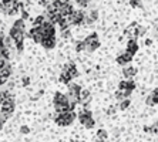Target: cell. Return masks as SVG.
I'll return each instance as SVG.
<instances>
[{
  "label": "cell",
  "instance_id": "obj_1",
  "mask_svg": "<svg viewBox=\"0 0 158 142\" xmlns=\"http://www.w3.org/2000/svg\"><path fill=\"white\" fill-rule=\"evenodd\" d=\"M26 22L23 18H17L10 27V31H9V37L11 39L13 44H15V48L19 54L23 53V48H24V39H26Z\"/></svg>",
  "mask_w": 158,
  "mask_h": 142
},
{
  "label": "cell",
  "instance_id": "obj_2",
  "mask_svg": "<svg viewBox=\"0 0 158 142\" xmlns=\"http://www.w3.org/2000/svg\"><path fill=\"white\" fill-rule=\"evenodd\" d=\"M77 77H80V71H78L77 66L74 61H67L64 66L61 67V71L59 74V83L61 84H69L74 81Z\"/></svg>",
  "mask_w": 158,
  "mask_h": 142
},
{
  "label": "cell",
  "instance_id": "obj_3",
  "mask_svg": "<svg viewBox=\"0 0 158 142\" xmlns=\"http://www.w3.org/2000/svg\"><path fill=\"white\" fill-rule=\"evenodd\" d=\"M53 105H54L56 112H67V111H74L77 104L71 102L64 92L57 91L53 97Z\"/></svg>",
  "mask_w": 158,
  "mask_h": 142
},
{
  "label": "cell",
  "instance_id": "obj_4",
  "mask_svg": "<svg viewBox=\"0 0 158 142\" xmlns=\"http://www.w3.org/2000/svg\"><path fill=\"white\" fill-rule=\"evenodd\" d=\"M77 118L85 129H91L96 127V121L93 118V111L90 108H81L77 114Z\"/></svg>",
  "mask_w": 158,
  "mask_h": 142
},
{
  "label": "cell",
  "instance_id": "obj_5",
  "mask_svg": "<svg viewBox=\"0 0 158 142\" xmlns=\"http://www.w3.org/2000/svg\"><path fill=\"white\" fill-rule=\"evenodd\" d=\"M77 118V114L74 111H67V112H56L54 122L59 127H69L74 122V120Z\"/></svg>",
  "mask_w": 158,
  "mask_h": 142
},
{
  "label": "cell",
  "instance_id": "obj_6",
  "mask_svg": "<svg viewBox=\"0 0 158 142\" xmlns=\"http://www.w3.org/2000/svg\"><path fill=\"white\" fill-rule=\"evenodd\" d=\"M84 51L85 53H94L96 50H98L100 46H101V41H100L98 34L94 31V33L88 34L84 40Z\"/></svg>",
  "mask_w": 158,
  "mask_h": 142
},
{
  "label": "cell",
  "instance_id": "obj_7",
  "mask_svg": "<svg viewBox=\"0 0 158 142\" xmlns=\"http://www.w3.org/2000/svg\"><path fill=\"white\" fill-rule=\"evenodd\" d=\"M84 17H85V11L83 9H74L66 18L70 26H83L84 24Z\"/></svg>",
  "mask_w": 158,
  "mask_h": 142
},
{
  "label": "cell",
  "instance_id": "obj_8",
  "mask_svg": "<svg viewBox=\"0 0 158 142\" xmlns=\"http://www.w3.org/2000/svg\"><path fill=\"white\" fill-rule=\"evenodd\" d=\"M81 84L78 83H74V81H71V83L67 84V97H69V99H70L71 102H74V104H77L78 101V95H80L81 92Z\"/></svg>",
  "mask_w": 158,
  "mask_h": 142
},
{
  "label": "cell",
  "instance_id": "obj_9",
  "mask_svg": "<svg viewBox=\"0 0 158 142\" xmlns=\"http://www.w3.org/2000/svg\"><path fill=\"white\" fill-rule=\"evenodd\" d=\"M16 109V102H15V98H10V99H6V101H3L2 104H0V114L3 115L6 120H9V118L13 115V112H15Z\"/></svg>",
  "mask_w": 158,
  "mask_h": 142
},
{
  "label": "cell",
  "instance_id": "obj_10",
  "mask_svg": "<svg viewBox=\"0 0 158 142\" xmlns=\"http://www.w3.org/2000/svg\"><path fill=\"white\" fill-rule=\"evenodd\" d=\"M137 88V84L134 80H121L118 83V90L124 94L125 98H130V95L132 94V91Z\"/></svg>",
  "mask_w": 158,
  "mask_h": 142
},
{
  "label": "cell",
  "instance_id": "obj_11",
  "mask_svg": "<svg viewBox=\"0 0 158 142\" xmlns=\"http://www.w3.org/2000/svg\"><path fill=\"white\" fill-rule=\"evenodd\" d=\"M93 101V94L90 90H85L83 88L78 95V101H77V105H80L81 108H90V104Z\"/></svg>",
  "mask_w": 158,
  "mask_h": 142
},
{
  "label": "cell",
  "instance_id": "obj_12",
  "mask_svg": "<svg viewBox=\"0 0 158 142\" xmlns=\"http://www.w3.org/2000/svg\"><path fill=\"white\" fill-rule=\"evenodd\" d=\"M132 60H134V55H131L125 50L121 51V53H118V54L115 55V63L121 67H125V66H128V64H131Z\"/></svg>",
  "mask_w": 158,
  "mask_h": 142
},
{
  "label": "cell",
  "instance_id": "obj_13",
  "mask_svg": "<svg viewBox=\"0 0 158 142\" xmlns=\"http://www.w3.org/2000/svg\"><path fill=\"white\" fill-rule=\"evenodd\" d=\"M39 29H40L43 37H53V36L57 34V31H56V26L53 24V23H50L48 20H46Z\"/></svg>",
  "mask_w": 158,
  "mask_h": 142
},
{
  "label": "cell",
  "instance_id": "obj_14",
  "mask_svg": "<svg viewBox=\"0 0 158 142\" xmlns=\"http://www.w3.org/2000/svg\"><path fill=\"white\" fill-rule=\"evenodd\" d=\"M121 74H123V77H124V80H132V78L138 74V68H135L134 66L128 64V66L123 67Z\"/></svg>",
  "mask_w": 158,
  "mask_h": 142
},
{
  "label": "cell",
  "instance_id": "obj_15",
  "mask_svg": "<svg viewBox=\"0 0 158 142\" xmlns=\"http://www.w3.org/2000/svg\"><path fill=\"white\" fill-rule=\"evenodd\" d=\"M40 46L44 48V50H53L57 46V37H43L40 41Z\"/></svg>",
  "mask_w": 158,
  "mask_h": 142
},
{
  "label": "cell",
  "instance_id": "obj_16",
  "mask_svg": "<svg viewBox=\"0 0 158 142\" xmlns=\"http://www.w3.org/2000/svg\"><path fill=\"white\" fill-rule=\"evenodd\" d=\"M97 18H98V10H97V9H90L88 11H85L84 24L85 26H91L93 23L97 22Z\"/></svg>",
  "mask_w": 158,
  "mask_h": 142
},
{
  "label": "cell",
  "instance_id": "obj_17",
  "mask_svg": "<svg viewBox=\"0 0 158 142\" xmlns=\"http://www.w3.org/2000/svg\"><path fill=\"white\" fill-rule=\"evenodd\" d=\"M138 50H140L138 41H137L135 39H128V40H127V46H125V51L130 53L131 55H135L137 53H138Z\"/></svg>",
  "mask_w": 158,
  "mask_h": 142
},
{
  "label": "cell",
  "instance_id": "obj_18",
  "mask_svg": "<svg viewBox=\"0 0 158 142\" xmlns=\"http://www.w3.org/2000/svg\"><path fill=\"white\" fill-rule=\"evenodd\" d=\"M27 36H29L36 44H40L41 39H43V34H41V31H40V29H39V27H31V29L29 30Z\"/></svg>",
  "mask_w": 158,
  "mask_h": 142
},
{
  "label": "cell",
  "instance_id": "obj_19",
  "mask_svg": "<svg viewBox=\"0 0 158 142\" xmlns=\"http://www.w3.org/2000/svg\"><path fill=\"white\" fill-rule=\"evenodd\" d=\"M11 74H13V67H11L10 61H9L0 68V77H3L4 80H9L11 77Z\"/></svg>",
  "mask_w": 158,
  "mask_h": 142
},
{
  "label": "cell",
  "instance_id": "obj_20",
  "mask_svg": "<svg viewBox=\"0 0 158 142\" xmlns=\"http://www.w3.org/2000/svg\"><path fill=\"white\" fill-rule=\"evenodd\" d=\"M147 34V27L145 26H141V24H138V26H135L134 27V31H132V39H140V37H144Z\"/></svg>",
  "mask_w": 158,
  "mask_h": 142
},
{
  "label": "cell",
  "instance_id": "obj_21",
  "mask_svg": "<svg viewBox=\"0 0 158 142\" xmlns=\"http://www.w3.org/2000/svg\"><path fill=\"white\" fill-rule=\"evenodd\" d=\"M107 138H108V134L104 128H100L97 131V142H106Z\"/></svg>",
  "mask_w": 158,
  "mask_h": 142
},
{
  "label": "cell",
  "instance_id": "obj_22",
  "mask_svg": "<svg viewBox=\"0 0 158 142\" xmlns=\"http://www.w3.org/2000/svg\"><path fill=\"white\" fill-rule=\"evenodd\" d=\"M130 105H131V99H130V98H124V99H121V101H118L117 108L121 109V111H125V109L128 108Z\"/></svg>",
  "mask_w": 158,
  "mask_h": 142
},
{
  "label": "cell",
  "instance_id": "obj_23",
  "mask_svg": "<svg viewBox=\"0 0 158 142\" xmlns=\"http://www.w3.org/2000/svg\"><path fill=\"white\" fill-rule=\"evenodd\" d=\"M46 22V17H44L43 14H40V16H37L36 18L33 20V27H40L43 23Z\"/></svg>",
  "mask_w": 158,
  "mask_h": 142
},
{
  "label": "cell",
  "instance_id": "obj_24",
  "mask_svg": "<svg viewBox=\"0 0 158 142\" xmlns=\"http://www.w3.org/2000/svg\"><path fill=\"white\" fill-rule=\"evenodd\" d=\"M74 48H76V53H84V41H83V40H77V41H76Z\"/></svg>",
  "mask_w": 158,
  "mask_h": 142
},
{
  "label": "cell",
  "instance_id": "obj_25",
  "mask_svg": "<svg viewBox=\"0 0 158 142\" xmlns=\"http://www.w3.org/2000/svg\"><path fill=\"white\" fill-rule=\"evenodd\" d=\"M76 4H77L80 9H85L88 7V4H90V0H74Z\"/></svg>",
  "mask_w": 158,
  "mask_h": 142
},
{
  "label": "cell",
  "instance_id": "obj_26",
  "mask_svg": "<svg viewBox=\"0 0 158 142\" xmlns=\"http://www.w3.org/2000/svg\"><path fill=\"white\" fill-rule=\"evenodd\" d=\"M130 6H131L132 9L143 7V0H130Z\"/></svg>",
  "mask_w": 158,
  "mask_h": 142
},
{
  "label": "cell",
  "instance_id": "obj_27",
  "mask_svg": "<svg viewBox=\"0 0 158 142\" xmlns=\"http://www.w3.org/2000/svg\"><path fill=\"white\" fill-rule=\"evenodd\" d=\"M60 36H61L63 40H69L71 37V31L70 29H67V30H63V31H60Z\"/></svg>",
  "mask_w": 158,
  "mask_h": 142
},
{
  "label": "cell",
  "instance_id": "obj_28",
  "mask_svg": "<svg viewBox=\"0 0 158 142\" xmlns=\"http://www.w3.org/2000/svg\"><path fill=\"white\" fill-rule=\"evenodd\" d=\"M39 4H40L43 9H47L48 6L53 4V0H39Z\"/></svg>",
  "mask_w": 158,
  "mask_h": 142
},
{
  "label": "cell",
  "instance_id": "obj_29",
  "mask_svg": "<svg viewBox=\"0 0 158 142\" xmlns=\"http://www.w3.org/2000/svg\"><path fill=\"white\" fill-rule=\"evenodd\" d=\"M117 105H110L108 108L106 109V114L107 115H113V114H115V111H117Z\"/></svg>",
  "mask_w": 158,
  "mask_h": 142
},
{
  "label": "cell",
  "instance_id": "obj_30",
  "mask_svg": "<svg viewBox=\"0 0 158 142\" xmlns=\"http://www.w3.org/2000/svg\"><path fill=\"white\" fill-rule=\"evenodd\" d=\"M148 95H150L151 102H152V107H154V105H158V95H157V94H152V92H151V94H148Z\"/></svg>",
  "mask_w": 158,
  "mask_h": 142
},
{
  "label": "cell",
  "instance_id": "obj_31",
  "mask_svg": "<svg viewBox=\"0 0 158 142\" xmlns=\"http://www.w3.org/2000/svg\"><path fill=\"white\" fill-rule=\"evenodd\" d=\"M29 84H30V77H23V78H22V85H23V87H27V85H29Z\"/></svg>",
  "mask_w": 158,
  "mask_h": 142
},
{
  "label": "cell",
  "instance_id": "obj_32",
  "mask_svg": "<svg viewBox=\"0 0 158 142\" xmlns=\"http://www.w3.org/2000/svg\"><path fill=\"white\" fill-rule=\"evenodd\" d=\"M20 132H22V134H29L30 132V129L27 127H22V129H20Z\"/></svg>",
  "mask_w": 158,
  "mask_h": 142
},
{
  "label": "cell",
  "instance_id": "obj_33",
  "mask_svg": "<svg viewBox=\"0 0 158 142\" xmlns=\"http://www.w3.org/2000/svg\"><path fill=\"white\" fill-rule=\"evenodd\" d=\"M3 41H4V34H3V31L0 30V46L3 44Z\"/></svg>",
  "mask_w": 158,
  "mask_h": 142
},
{
  "label": "cell",
  "instance_id": "obj_34",
  "mask_svg": "<svg viewBox=\"0 0 158 142\" xmlns=\"http://www.w3.org/2000/svg\"><path fill=\"white\" fill-rule=\"evenodd\" d=\"M4 13V6H3V3L0 2V14H3Z\"/></svg>",
  "mask_w": 158,
  "mask_h": 142
},
{
  "label": "cell",
  "instance_id": "obj_35",
  "mask_svg": "<svg viewBox=\"0 0 158 142\" xmlns=\"http://www.w3.org/2000/svg\"><path fill=\"white\" fill-rule=\"evenodd\" d=\"M151 44H152V40H151V39H147V40H145V46H151Z\"/></svg>",
  "mask_w": 158,
  "mask_h": 142
},
{
  "label": "cell",
  "instance_id": "obj_36",
  "mask_svg": "<svg viewBox=\"0 0 158 142\" xmlns=\"http://www.w3.org/2000/svg\"><path fill=\"white\" fill-rule=\"evenodd\" d=\"M157 34H158V27H157Z\"/></svg>",
  "mask_w": 158,
  "mask_h": 142
},
{
  "label": "cell",
  "instance_id": "obj_37",
  "mask_svg": "<svg viewBox=\"0 0 158 142\" xmlns=\"http://www.w3.org/2000/svg\"><path fill=\"white\" fill-rule=\"evenodd\" d=\"M157 7H158V3H157Z\"/></svg>",
  "mask_w": 158,
  "mask_h": 142
}]
</instances>
